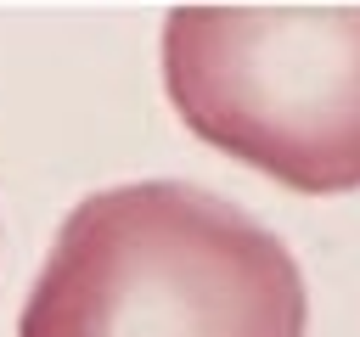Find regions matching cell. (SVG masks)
<instances>
[{
	"label": "cell",
	"mask_w": 360,
	"mask_h": 337,
	"mask_svg": "<svg viewBox=\"0 0 360 337\" xmlns=\"http://www.w3.org/2000/svg\"><path fill=\"white\" fill-rule=\"evenodd\" d=\"M292 247L197 180L90 191L22 298L17 337H304Z\"/></svg>",
	"instance_id": "6da1fadb"
},
{
	"label": "cell",
	"mask_w": 360,
	"mask_h": 337,
	"mask_svg": "<svg viewBox=\"0 0 360 337\" xmlns=\"http://www.w3.org/2000/svg\"><path fill=\"white\" fill-rule=\"evenodd\" d=\"M158 56L191 135L287 191H360V6H174Z\"/></svg>",
	"instance_id": "7a4b0ae2"
}]
</instances>
